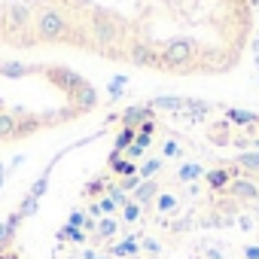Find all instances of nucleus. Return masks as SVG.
Segmentation results:
<instances>
[{
  "label": "nucleus",
  "mask_w": 259,
  "mask_h": 259,
  "mask_svg": "<svg viewBox=\"0 0 259 259\" xmlns=\"http://www.w3.org/2000/svg\"><path fill=\"white\" fill-rule=\"evenodd\" d=\"M250 4H259V0H250Z\"/></svg>",
  "instance_id": "c03bdc74"
},
{
  "label": "nucleus",
  "mask_w": 259,
  "mask_h": 259,
  "mask_svg": "<svg viewBox=\"0 0 259 259\" xmlns=\"http://www.w3.org/2000/svg\"><path fill=\"white\" fill-rule=\"evenodd\" d=\"M229 195H235L238 201H256L259 198V186L253 180H247V177H238V180L229 183Z\"/></svg>",
  "instance_id": "9d476101"
},
{
  "label": "nucleus",
  "mask_w": 259,
  "mask_h": 259,
  "mask_svg": "<svg viewBox=\"0 0 259 259\" xmlns=\"http://www.w3.org/2000/svg\"><path fill=\"white\" fill-rule=\"evenodd\" d=\"M138 135H156V119H150V122H144V125H138Z\"/></svg>",
  "instance_id": "c9c22d12"
},
{
  "label": "nucleus",
  "mask_w": 259,
  "mask_h": 259,
  "mask_svg": "<svg viewBox=\"0 0 259 259\" xmlns=\"http://www.w3.org/2000/svg\"><path fill=\"white\" fill-rule=\"evenodd\" d=\"M125 58H128V64H135V67H159V52L150 49L147 43H132L125 49Z\"/></svg>",
  "instance_id": "39448f33"
},
{
  "label": "nucleus",
  "mask_w": 259,
  "mask_h": 259,
  "mask_svg": "<svg viewBox=\"0 0 259 259\" xmlns=\"http://www.w3.org/2000/svg\"><path fill=\"white\" fill-rule=\"evenodd\" d=\"M95 256H98L95 250H85V253H82V259H95Z\"/></svg>",
  "instance_id": "79ce46f5"
},
{
  "label": "nucleus",
  "mask_w": 259,
  "mask_h": 259,
  "mask_svg": "<svg viewBox=\"0 0 259 259\" xmlns=\"http://www.w3.org/2000/svg\"><path fill=\"white\" fill-rule=\"evenodd\" d=\"M147 107L156 113V110H162V113H180L183 110V98H177V95H162V98H153V101H147Z\"/></svg>",
  "instance_id": "dca6fc26"
},
{
  "label": "nucleus",
  "mask_w": 259,
  "mask_h": 259,
  "mask_svg": "<svg viewBox=\"0 0 259 259\" xmlns=\"http://www.w3.org/2000/svg\"><path fill=\"white\" fill-rule=\"evenodd\" d=\"M141 250H147V253H162V244L156 241V238H141Z\"/></svg>",
  "instance_id": "473e14b6"
},
{
  "label": "nucleus",
  "mask_w": 259,
  "mask_h": 259,
  "mask_svg": "<svg viewBox=\"0 0 259 259\" xmlns=\"http://www.w3.org/2000/svg\"><path fill=\"white\" fill-rule=\"evenodd\" d=\"M107 198H110V201H113V204H116L119 210H122V207H125L128 201H132V195H128V192H125V189H122L119 183H110V186H107Z\"/></svg>",
  "instance_id": "bb28decb"
},
{
  "label": "nucleus",
  "mask_w": 259,
  "mask_h": 259,
  "mask_svg": "<svg viewBox=\"0 0 259 259\" xmlns=\"http://www.w3.org/2000/svg\"><path fill=\"white\" fill-rule=\"evenodd\" d=\"M207 259H223V250H217V247H207Z\"/></svg>",
  "instance_id": "ea45409f"
},
{
  "label": "nucleus",
  "mask_w": 259,
  "mask_h": 259,
  "mask_svg": "<svg viewBox=\"0 0 259 259\" xmlns=\"http://www.w3.org/2000/svg\"><path fill=\"white\" fill-rule=\"evenodd\" d=\"M107 177H92L85 186H82V198H89V201H98V198H104L107 195Z\"/></svg>",
  "instance_id": "aec40b11"
},
{
  "label": "nucleus",
  "mask_w": 259,
  "mask_h": 259,
  "mask_svg": "<svg viewBox=\"0 0 259 259\" xmlns=\"http://www.w3.org/2000/svg\"><path fill=\"white\" fill-rule=\"evenodd\" d=\"M235 165L244 171V174H259V153H241L235 159Z\"/></svg>",
  "instance_id": "393cba45"
},
{
  "label": "nucleus",
  "mask_w": 259,
  "mask_h": 259,
  "mask_svg": "<svg viewBox=\"0 0 259 259\" xmlns=\"http://www.w3.org/2000/svg\"><path fill=\"white\" fill-rule=\"evenodd\" d=\"M156 210H159V213H174V210H177V195H171V192H159V198H156Z\"/></svg>",
  "instance_id": "c85d7f7f"
},
{
  "label": "nucleus",
  "mask_w": 259,
  "mask_h": 259,
  "mask_svg": "<svg viewBox=\"0 0 259 259\" xmlns=\"http://www.w3.org/2000/svg\"><path fill=\"white\" fill-rule=\"evenodd\" d=\"M73 101H76V110H79V113L95 110V107H98V92H95V85L82 79V82L76 85V92H73Z\"/></svg>",
  "instance_id": "1a4fd4ad"
},
{
  "label": "nucleus",
  "mask_w": 259,
  "mask_h": 259,
  "mask_svg": "<svg viewBox=\"0 0 259 259\" xmlns=\"http://www.w3.org/2000/svg\"><path fill=\"white\" fill-rule=\"evenodd\" d=\"M156 52H159V67H186L192 64L198 46L186 37H174L165 43V49H156Z\"/></svg>",
  "instance_id": "f03ea898"
},
{
  "label": "nucleus",
  "mask_w": 259,
  "mask_h": 259,
  "mask_svg": "<svg viewBox=\"0 0 259 259\" xmlns=\"http://www.w3.org/2000/svg\"><path fill=\"white\" fill-rule=\"evenodd\" d=\"M4 183H7V165H0V189H4Z\"/></svg>",
  "instance_id": "a19ab883"
},
{
  "label": "nucleus",
  "mask_w": 259,
  "mask_h": 259,
  "mask_svg": "<svg viewBox=\"0 0 259 259\" xmlns=\"http://www.w3.org/2000/svg\"><path fill=\"white\" fill-rule=\"evenodd\" d=\"M85 223H89V213H85V210H70V213H67V226L85 229Z\"/></svg>",
  "instance_id": "2f4dec72"
},
{
  "label": "nucleus",
  "mask_w": 259,
  "mask_h": 259,
  "mask_svg": "<svg viewBox=\"0 0 259 259\" xmlns=\"http://www.w3.org/2000/svg\"><path fill=\"white\" fill-rule=\"evenodd\" d=\"M135 138H138V128L122 125V132H119V135H116V141H113V150H116V153H125L128 147L135 144Z\"/></svg>",
  "instance_id": "4be33fe9"
},
{
  "label": "nucleus",
  "mask_w": 259,
  "mask_h": 259,
  "mask_svg": "<svg viewBox=\"0 0 259 259\" xmlns=\"http://www.w3.org/2000/svg\"><path fill=\"white\" fill-rule=\"evenodd\" d=\"M89 31H92V40H95L98 46H104V49L119 46V43L125 40V28L116 25V22H101V19H95Z\"/></svg>",
  "instance_id": "7ed1b4c3"
},
{
  "label": "nucleus",
  "mask_w": 259,
  "mask_h": 259,
  "mask_svg": "<svg viewBox=\"0 0 259 259\" xmlns=\"http://www.w3.org/2000/svg\"><path fill=\"white\" fill-rule=\"evenodd\" d=\"M107 165H110V174H113V177H119V180L135 177V174H138V165H135V162H128V159H125V153H116V150L110 153Z\"/></svg>",
  "instance_id": "6e6552de"
},
{
  "label": "nucleus",
  "mask_w": 259,
  "mask_h": 259,
  "mask_svg": "<svg viewBox=\"0 0 259 259\" xmlns=\"http://www.w3.org/2000/svg\"><path fill=\"white\" fill-rule=\"evenodd\" d=\"M4 28L10 34L25 31V28H34L31 25V7H25V4H7L4 7Z\"/></svg>",
  "instance_id": "20e7f679"
},
{
  "label": "nucleus",
  "mask_w": 259,
  "mask_h": 259,
  "mask_svg": "<svg viewBox=\"0 0 259 259\" xmlns=\"http://www.w3.org/2000/svg\"><path fill=\"white\" fill-rule=\"evenodd\" d=\"M28 73V64L22 61H0V76H7V79H19Z\"/></svg>",
  "instance_id": "a878e982"
},
{
  "label": "nucleus",
  "mask_w": 259,
  "mask_h": 259,
  "mask_svg": "<svg viewBox=\"0 0 259 259\" xmlns=\"http://www.w3.org/2000/svg\"><path fill=\"white\" fill-rule=\"evenodd\" d=\"M67 19L58 13V10H52V7H43L40 13H37V19H34V31H37V40H49V43H55V40H64L67 37Z\"/></svg>",
  "instance_id": "f257e3e1"
},
{
  "label": "nucleus",
  "mask_w": 259,
  "mask_h": 259,
  "mask_svg": "<svg viewBox=\"0 0 259 259\" xmlns=\"http://www.w3.org/2000/svg\"><path fill=\"white\" fill-rule=\"evenodd\" d=\"M210 110H213L210 101H201V98H183V110H180V113H183L189 122H207Z\"/></svg>",
  "instance_id": "423d86ee"
},
{
  "label": "nucleus",
  "mask_w": 259,
  "mask_h": 259,
  "mask_svg": "<svg viewBox=\"0 0 259 259\" xmlns=\"http://www.w3.org/2000/svg\"><path fill=\"white\" fill-rule=\"evenodd\" d=\"M198 177H204L201 162H183L180 171H177V183H198Z\"/></svg>",
  "instance_id": "a211bd4d"
},
{
  "label": "nucleus",
  "mask_w": 259,
  "mask_h": 259,
  "mask_svg": "<svg viewBox=\"0 0 259 259\" xmlns=\"http://www.w3.org/2000/svg\"><path fill=\"white\" fill-rule=\"evenodd\" d=\"M128 85V73H116L110 82H107V92H110V101H119L122 98V89Z\"/></svg>",
  "instance_id": "cd10ccee"
},
{
  "label": "nucleus",
  "mask_w": 259,
  "mask_h": 259,
  "mask_svg": "<svg viewBox=\"0 0 259 259\" xmlns=\"http://www.w3.org/2000/svg\"><path fill=\"white\" fill-rule=\"evenodd\" d=\"M49 177H52V162H49V165L43 168V174H40V177H37V180L31 183V189H28L25 195H31L34 201H40V198L46 195V189H49Z\"/></svg>",
  "instance_id": "6ab92c4d"
},
{
  "label": "nucleus",
  "mask_w": 259,
  "mask_h": 259,
  "mask_svg": "<svg viewBox=\"0 0 259 259\" xmlns=\"http://www.w3.org/2000/svg\"><path fill=\"white\" fill-rule=\"evenodd\" d=\"M58 241H67V244H85L89 235L82 229H73V226H61L58 229Z\"/></svg>",
  "instance_id": "b1692460"
},
{
  "label": "nucleus",
  "mask_w": 259,
  "mask_h": 259,
  "mask_svg": "<svg viewBox=\"0 0 259 259\" xmlns=\"http://www.w3.org/2000/svg\"><path fill=\"white\" fill-rule=\"evenodd\" d=\"M244 259H259V244H247L244 247Z\"/></svg>",
  "instance_id": "4c0bfd02"
},
{
  "label": "nucleus",
  "mask_w": 259,
  "mask_h": 259,
  "mask_svg": "<svg viewBox=\"0 0 259 259\" xmlns=\"http://www.w3.org/2000/svg\"><path fill=\"white\" fill-rule=\"evenodd\" d=\"M144 156H147V150H141V147H135V144L125 150V159H128V162H138V159H144Z\"/></svg>",
  "instance_id": "f704fd0d"
},
{
  "label": "nucleus",
  "mask_w": 259,
  "mask_h": 259,
  "mask_svg": "<svg viewBox=\"0 0 259 259\" xmlns=\"http://www.w3.org/2000/svg\"><path fill=\"white\" fill-rule=\"evenodd\" d=\"M150 119H156V113H153L147 104H132V107L122 110V125L138 128V125H144V122H150Z\"/></svg>",
  "instance_id": "0eeeda50"
},
{
  "label": "nucleus",
  "mask_w": 259,
  "mask_h": 259,
  "mask_svg": "<svg viewBox=\"0 0 259 259\" xmlns=\"http://www.w3.org/2000/svg\"><path fill=\"white\" fill-rule=\"evenodd\" d=\"M95 259H110V256H104V253H98V256H95Z\"/></svg>",
  "instance_id": "37998d69"
},
{
  "label": "nucleus",
  "mask_w": 259,
  "mask_h": 259,
  "mask_svg": "<svg viewBox=\"0 0 259 259\" xmlns=\"http://www.w3.org/2000/svg\"><path fill=\"white\" fill-rule=\"evenodd\" d=\"M116 232H119V217H101L92 238L95 241H110V238H116Z\"/></svg>",
  "instance_id": "f3484780"
},
{
  "label": "nucleus",
  "mask_w": 259,
  "mask_h": 259,
  "mask_svg": "<svg viewBox=\"0 0 259 259\" xmlns=\"http://www.w3.org/2000/svg\"><path fill=\"white\" fill-rule=\"evenodd\" d=\"M226 122L229 125H238V128L259 125V113H250V110H241V107H229L226 110Z\"/></svg>",
  "instance_id": "2eb2a0df"
},
{
  "label": "nucleus",
  "mask_w": 259,
  "mask_h": 259,
  "mask_svg": "<svg viewBox=\"0 0 259 259\" xmlns=\"http://www.w3.org/2000/svg\"><path fill=\"white\" fill-rule=\"evenodd\" d=\"M135 147L150 150V147H153V138H150V135H138V138H135Z\"/></svg>",
  "instance_id": "e433bc0d"
},
{
  "label": "nucleus",
  "mask_w": 259,
  "mask_h": 259,
  "mask_svg": "<svg viewBox=\"0 0 259 259\" xmlns=\"http://www.w3.org/2000/svg\"><path fill=\"white\" fill-rule=\"evenodd\" d=\"M141 253V238L138 235H125L119 244L110 247V256H122V259H135Z\"/></svg>",
  "instance_id": "f8f14e48"
},
{
  "label": "nucleus",
  "mask_w": 259,
  "mask_h": 259,
  "mask_svg": "<svg viewBox=\"0 0 259 259\" xmlns=\"http://www.w3.org/2000/svg\"><path fill=\"white\" fill-rule=\"evenodd\" d=\"M19 226H22V213H19V210H16V213H10L4 223H0V250L13 244V238H16Z\"/></svg>",
  "instance_id": "ddd939ff"
},
{
  "label": "nucleus",
  "mask_w": 259,
  "mask_h": 259,
  "mask_svg": "<svg viewBox=\"0 0 259 259\" xmlns=\"http://www.w3.org/2000/svg\"><path fill=\"white\" fill-rule=\"evenodd\" d=\"M162 156H150V159H144V165H138V177L141 180H156V174L162 171Z\"/></svg>",
  "instance_id": "412c9836"
},
{
  "label": "nucleus",
  "mask_w": 259,
  "mask_h": 259,
  "mask_svg": "<svg viewBox=\"0 0 259 259\" xmlns=\"http://www.w3.org/2000/svg\"><path fill=\"white\" fill-rule=\"evenodd\" d=\"M204 180L213 192H223L232 183V168H210V171H204Z\"/></svg>",
  "instance_id": "4468645a"
},
{
  "label": "nucleus",
  "mask_w": 259,
  "mask_h": 259,
  "mask_svg": "<svg viewBox=\"0 0 259 259\" xmlns=\"http://www.w3.org/2000/svg\"><path fill=\"white\" fill-rule=\"evenodd\" d=\"M16 125H19V119L13 113L0 110V141H16Z\"/></svg>",
  "instance_id": "5701e85b"
},
{
  "label": "nucleus",
  "mask_w": 259,
  "mask_h": 259,
  "mask_svg": "<svg viewBox=\"0 0 259 259\" xmlns=\"http://www.w3.org/2000/svg\"><path fill=\"white\" fill-rule=\"evenodd\" d=\"M144 217V207L138 204V201H128L125 207H122V223H138Z\"/></svg>",
  "instance_id": "c756f323"
},
{
  "label": "nucleus",
  "mask_w": 259,
  "mask_h": 259,
  "mask_svg": "<svg viewBox=\"0 0 259 259\" xmlns=\"http://www.w3.org/2000/svg\"><path fill=\"white\" fill-rule=\"evenodd\" d=\"M119 186H122V189H125L128 195H132V192H135V189L141 186V177H138V174H135V177H125V180H119Z\"/></svg>",
  "instance_id": "72a5a7b5"
},
{
  "label": "nucleus",
  "mask_w": 259,
  "mask_h": 259,
  "mask_svg": "<svg viewBox=\"0 0 259 259\" xmlns=\"http://www.w3.org/2000/svg\"><path fill=\"white\" fill-rule=\"evenodd\" d=\"M183 156V147L174 141V138H168L165 144H162V159H180Z\"/></svg>",
  "instance_id": "7c9ffc66"
},
{
  "label": "nucleus",
  "mask_w": 259,
  "mask_h": 259,
  "mask_svg": "<svg viewBox=\"0 0 259 259\" xmlns=\"http://www.w3.org/2000/svg\"><path fill=\"white\" fill-rule=\"evenodd\" d=\"M159 180H141V186L132 192V201H138L141 207H150V201H156L159 198Z\"/></svg>",
  "instance_id": "9b49d317"
},
{
  "label": "nucleus",
  "mask_w": 259,
  "mask_h": 259,
  "mask_svg": "<svg viewBox=\"0 0 259 259\" xmlns=\"http://www.w3.org/2000/svg\"><path fill=\"white\" fill-rule=\"evenodd\" d=\"M238 226H241L244 232H250V229H253V223H250V217H241V220H238Z\"/></svg>",
  "instance_id": "58836bf2"
}]
</instances>
